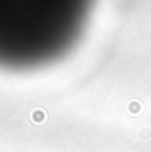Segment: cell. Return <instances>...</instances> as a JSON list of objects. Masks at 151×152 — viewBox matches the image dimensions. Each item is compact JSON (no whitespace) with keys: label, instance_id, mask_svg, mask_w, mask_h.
<instances>
[{"label":"cell","instance_id":"cell-1","mask_svg":"<svg viewBox=\"0 0 151 152\" xmlns=\"http://www.w3.org/2000/svg\"><path fill=\"white\" fill-rule=\"evenodd\" d=\"M32 118H34V120H38V122H41V120L44 118V113H43V112H38V113L34 112V113H32Z\"/></svg>","mask_w":151,"mask_h":152}]
</instances>
